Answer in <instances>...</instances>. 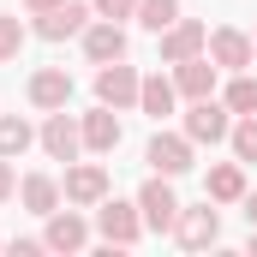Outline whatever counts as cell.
I'll use <instances>...</instances> for the list:
<instances>
[{
  "label": "cell",
  "mask_w": 257,
  "mask_h": 257,
  "mask_svg": "<svg viewBox=\"0 0 257 257\" xmlns=\"http://www.w3.org/2000/svg\"><path fill=\"white\" fill-rule=\"evenodd\" d=\"M30 102L42 108V114H54L72 102V72L66 66H42V72H30Z\"/></svg>",
  "instance_id": "14"
},
{
  "label": "cell",
  "mask_w": 257,
  "mask_h": 257,
  "mask_svg": "<svg viewBox=\"0 0 257 257\" xmlns=\"http://www.w3.org/2000/svg\"><path fill=\"white\" fill-rule=\"evenodd\" d=\"M203 48H209V30H203L197 18H174V24L162 30V60L168 66L192 60V54H203Z\"/></svg>",
  "instance_id": "7"
},
{
  "label": "cell",
  "mask_w": 257,
  "mask_h": 257,
  "mask_svg": "<svg viewBox=\"0 0 257 257\" xmlns=\"http://www.w3.org/2000/svg\"><path fill=\"white\" fill-rule=\"evenodd\" d=\"M233 138V156L239 162H257V114H239V126L227 132Z\"/></svg>",
  "instance_id": "23"
},
{
  "label": "cell",
  "mask_w": 257,
  "mask_h": 257,
  "mask_svg": "<svg viewBox=\"0 0 257 257\" xmlns=\"http://www.w3.org/2000/svg\"><path fill=\"white\" fill-rule=\"evenodd\" d=\"M36 251H48L42 239H12V257H36Z\"/></svg>",
  "instance_id": "27"
},
{
  "label": "cell",
  "mask_w": 257,
  "mask_h": 257,
  "mask_svg": "<svg viewBox=\"0 0 257 257\" xmlns=\"http://www.w3.org/2000/svg\"><path fill=\"white\" fill-rule=\"evenodd\" d=\"M144 162H150L156 174L180 180V174H192V138H186V132H156L150 150H144Z\"/></svg>",
  "instance_id": "4"
},
{
  "label": "cell",
  "mask_w": 257,
  "mask_h": 257,
  "mask_svg": "<svg viewBox=\"0 0 257 257\" xmlns=\"http://www.w3.org/2000/svg\"><path fill=\"white\" fill-rule=\"evenodd\" d=\"M138 72H132L126 60H108L102 72H96V102H108V108H138Z\"/></svg>",
  "instance_id": "5"
},
{
  "label": "cell",
  "mask_w": 257,
  "mask_h": 257,
  "mask_svg": "<svg viewBox=\"0 0 257 257\" xmlns=\"http://www.w3.org/2000/svg\"><path fill=\"white\" fill-rule=\"evenodd\" d=\"M227 102H215V96H203V102H192V114H186V138L192 144H221L227 138Z\"/></svg>",
  "instance_id": "9"
},
{
  "label": "cell",
  "mask_w": 257,
  "mask_h": 257,
  "mask_svg": "<svg viewBox=\"0 0 257 257\" xmlns=\"http://www.w3.org/2000/svg\"><path fill=\"white\" fill-rule=\"evenodd\" d=\"M54 6H60V0H24V12H30V18H36V12H54Z\"/></svg>",
  "instance_id": "28"
},
{
  "label": "cell",
  "mask_w": 257,
  "mask_h": 257,
  "mask_svg": "<svg viewBox=\"0 0 257 257\" xmlns=\"http://www.w3.org/2000/svg\"><path fill=\"white\" fill-rule=\"evenodd\" d=\"M84 24H90V6H84V0H60L54 12H36V36H48V42L84 36Z\"/></svg>",
  "instance_id": "10"
},
{
  "label": "cell",
  "mask_w": 257,
  "mask_h": 257,
  "mask_svg": "<svg viewBox=\"0 0 257 257\" xmlns=\"http://www.w3.org/2000/svg\"><path fill=\"white\" fill-rule=\"evenodd\" d=\"M84 54H90L96 66L126 60V30H120L114 18H102V24H84Z\"/></svg>",
  "instance_id": "16"
},
{
  "label": "cell",
  "mask_w": 257,
  "mask_h": 257,
  "mask_svg": "<svg viewBox=\"0 0 257 257\" xmlns=\"http://www.w3.org/2000/svg\"><path fill=\"white\" fill-rule=\"evenodd\" d=\"M239 203H245V221H251V227H257V192H245V197H239Z\"/></svg>",
  "instance_id": "29"
},
{
  "label": "cell",
  "mask_w": 257,
  "mask_h": 257,
  "mask_svg": "<svg viewBox=\"0 0 257 257\" xmlns=\"http://www.w3.org/2000/svg\"><path fill=\"white\" fill-rule=\"evenodd\" d=\"M102 197H108V168H102V162H78V168H66V203L90 209V203H102Z\"/></svg>",
  "instance_id": "12"
},
{
  "label": "cell",
  "mask_w": 257,
  "mask_h": 257,
  "mask_svg": "<svg viewBox=\"0 0 257 257\" xmlns=\"http://www.w3.org/2000/svg\"><path fill=\"white\" fill-rule=\"evenodd\" d=\"M36 138H42V132H30V120H18V114H0V156H6V162H12V156H24Z\"/></svg>",
  "instance_id": "20"
},
{
  "label": "cell",
  "mask_w": 257,
  "mask_h": 257,
  "mask_svg": "<svg viewBox=\"0 0 257 257\" xmlns=\"http://www.w3.org/2000/svg\"><path fill=\"white\" fill-rule=\"evenodd\" d=\"M138 209H144V227H156V233H174V221H180V197H174V186H168V174L144 180Z\"/></svg>",
  "instance_id": "2"
},
{
  "label": "cell",
  "mask_w": 257,
  "mask_h": 257,
  "mask_svg": "<svg viewBox=\"0 0 257 257\" xmlns=\"http://www.w3.org/2000/svg\"><path fill=\"white\" fill-rule=\"evenodd\" d=\"M203 54L221 66V72H245L251 54H257V42L245 36V30H227V24H221V30H209V48H203Z\"/></svg>",
  "instance_id": "8"
},
{
  "label": "cell",
  "mask_w": 257,
  "mask_h": 257,
  "mask_svg": "<svg viewBox=\"0 0 257 257\" xmlns=\"http://www.w3.org/2000/svg\"><path fill=\"white\" fill-rule=\"evenodd\" d=\"M18 48H24V24L0 12V66H6V60H18Z\"/></svg>",
  "instance_id": "24"
},
{
  "label": "cell",
  "mask_w": 257,
  "mask_h": 257,
  "mask_svg": "<svg viewBox=\"0 0 257 257\" xmlns=\"http://www.w3.org/2000/svg\"><path fill=\"white\" fill-rule=\"evenodd\" d=\"M251 42H257V36H251Z\"/></svg>",
  "instance_id": "31"
},
{
  "label": "cell",
  "mask_w": 257,
  "mask_h": 257,
  "mask_svg": "<svg viewBox=\"0 0 257 257\" xmlns=\"http://www.w3.org/2000/svg\"><path fill=\"white\" fill-rule=\"evenodd\" d=\"M227 114H257V78L233 72V84H227Z\"/></svg>",
  "instance_id": "22"
},
{
  "label": "cell",
  "mask_w": 257,
  "mask_h": 257,
  "mask_svg": "<svg viewBox=\"0 0 257 257\" xmlns=\"http://www.w3.org/2000/svg\"><path fill=\"white\" fill-rule=\"evenodd\" d=\"M203 192H209V203H239L245 197V162H215Z\"/></svg>",
  "instance_id": "17"
},
{
  "label": "cell",
  "mask_w": 257,
  "mask_h": 257,
  "mask_svg": "<svg viewBox=\"0 0 257 257\" xmlns=\"http://www.w3.org/2000/svg\"><path fill=\"white\" fill-rule=\"evenodd\" d=\"M42 245H48V251H84V245H90V221H84L78 209H54Z\"/></svg>",
  "instance_id": "15"
},
{
  "label": "cell",
  "mask_w": 257,
  "mask_h": 257,
  "mask_svg": "<svg viewBox=\"0 0 257 257\" xmlns=\"http://www.w3.org/2000/svg\"><path fill=\"white\" fill-rule=\"evenodd\" d=\"M18 192V174H12V162H6V156H0V203H6V197Z\"/></svg>",
  "instance_id": "26"
},
{
  "label": "cell",
  "mask_w": 257,
  "mask_h": 257,
  "mask_svg": "<svg viewBox=\"0 0 257 257\" xmlns=\"http://www.w3.org/2000/svg\"><path fill=\"white\" fill-rule=\"evenodd\" d=\"M78 126H84V150H96V156H114V150H120V138H126L120 108H108V102H102L96 114H84Z\"/></svg>",
  "instance_id": "11"
},
{
  "label": "cell",
  "mask_w": 257,
  "mask_h": 257,
  "mask_svg": "<svg viewBox=\"0 0 257 257\" xmlns=\"http://www.w3.org/2000/svg\"><path fill=\"white\" fill-rule=\"evenodd\" d=\"M96 227L108 245H138L144 239V209L138 203H120V197H102L96 203Z\"/></svg>",
  "instance_id": "1"
},
{
  "label": "cell",
  "mask_w": 257,
  "mask_h": 257,
  "mask_svg": "<svg viewBox=\"0 0 257 257\" xmlns=\"http://www.w3.org/2000/svg\"><path fill=\"white\" fill-rule=\"evenodd\" d=\"M42 150H48V162H78V150H84V126H78L66 108H54L48 126H42Z\"/></svg>",
  "instance_id": "6"
},
{
  "label": "cell",
  "mask_w": 257,
  "mask_h": 257,
  "mask_svg": "<svg viewBox=\"0 0 257 257\" xmlns=\"http://www.w3.org/2000/svg\"><path fill=\"white\" fill-rule=\"evenodd\" d=\"M251 251H257V227H251Z\"/></svg>",
  "instance_id": "30"
},
{
  "label": "cell",
  "mask_w": 257,
  "mask_h": 257,
  "mask_svg": "<svg viewBox=\"0 0 257 257\" xmlns=\"http://www.w3.org/2000/svg\"><path fill=\"white\" fill-rule=\"evenodd\" d=\"M215 72H221V66L209 60V54H192V60L174 66V90H180L186 102H203V96H215Z\"/></svg>",
  "instance_id": "13"
},
{
  "label": "cell",
  "mask_w": 257,
  "mask_h": 257,
  "mask_svg": "<svg viewBox=\"0 0 257 257\" xmlns=\"http://www.w3.org/2000/svg\"><path fill=\"white\" fill-rule=\"evenodd\" d=\"M174 239H180L186 251H209V245L221 239V209H209V203H197V209H186V203H180V221H174Z\"/></svg>",
  "instance_id": "3"
},
{
  "label": "cell",
  "mask_w": 257,
  "mask_h": 257,
  "mask_svg": "<svg viewBox=\"0 0 257 257\" xmlns=\"http://www.w3.org/2000/svg\"><path fill=\"white\" fill-rule=\"evenodd\" d=\"M174 18H180V0H138V24H144V30H156V36H162Z\"/></svg>",
  "instance_id": "21"
},
{
  "label": "cell",
  "mask_w": 257,
  "mask_h": 257,
  "mask_svg": "<svg viewBox=\"0 0 257 257\" xmlns=\"http://www.w3.org/2000/svg\"><path fill=\"white\" fill-rule=\"evenodd\" d=\"M96 18H138V0H96Z\"/></svg>",
  "instance_id": "25"
},
{
  "label": "cell",
  "mask_w": 257,
  "mask_h": 257,
  "mask_svg": "<svg viewBox=\"0 0 257 257\" xmlns=\"http://www.w3.org/2000/svg\"><path fill=\"white\" fill-rule=\"evenodd\" d=\"M138 108H144L150 120H168V114L180 108V90H174V78H162V72H156V78H144V84H138Z\"/></svg>",
  "instance_id": "18"
},
{
  "label": "cell",
  "mask_w": 257,
  "mask_h": 257,
  "mask_svg": "<svg viewBox=\"0 0 257 257\" xmlns=\"http://www.w3.org/2000/svg\"><path fill=\"white\" fill-rule=\"evenodd\" d=\"M18 197H24L30 215H54V209H60V186H54L48 174H24V180H18Z\"/></svg>",
  "instance_id": "19"
}]
</instances>
